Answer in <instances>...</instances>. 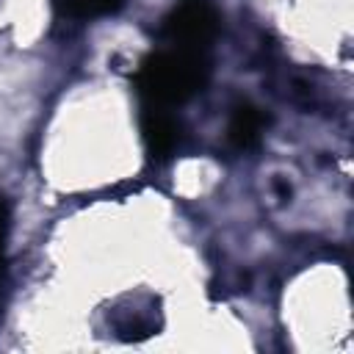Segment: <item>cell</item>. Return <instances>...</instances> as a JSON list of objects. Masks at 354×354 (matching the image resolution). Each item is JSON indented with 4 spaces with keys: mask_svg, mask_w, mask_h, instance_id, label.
<instances>
[{
    "mask_svg": "<svg viewBox=\"0 0 354 354\" xmlns=\"http://www.w3.org/2000/svg\"><path fill=\"white\" fill-rule=\"evenodd\" d=\"M210 80V58L199 50L163 47L141 58L133 72V88L147 105H183L205 91Z\"/></svg>",
    "mask_w": 354,
    "mask_h": 354,
    "instance_id": "1",
    "label": "cell"
},
{
    "mask_svg": "<svg viewBox=\"0 0 354 354\" xmlns=\"http://www.w3.org/2000/svg\"><path fill=\"white\" fill-rule=\"evenodd\" d=\"M221 14L213 0H180L160 22V39L169 47L207 53L218 36Z\"/></svg>",
    "mask_w": 354,
    "mask_h": 354,
    "instance_id": "2",
    "label": "cell"
},
{
    "mask_svg": "<svg viewBox=\"0 0 354 354\" xmlns=\"http://www.w3.org/2000/svg\"><path fill=\"white\" fill-rule=\"evenodd\" d=\"M141 141H144V149H147L149 160L163 163L177 152V147L183 141V127H180L177 116L169 113V108L144 105V111H141Z\"/></svg>",
    "mask_w": 354,
    "mask_h": 354,
    "instance_id": "3",
    "label": "cell"
},
{
    "mask_svg": "<svg viewBox=\"0 0 354 354\" xmlns=\"http://www.w3.org/2000/svg\"><path fill=\"white\" fill-rule=\"evenodd\" d=\"M268 119L263 113V108H257L249 100H241L238 105H232L230 122H227V138L235 149H254L263 138Z\"/></svg>",
    "mask_w": 354,
    "mask_h": 354,
    "instance_id": "4",
    "label": "cell"
},
{
    "mask_svg": "<svg viewBox=\"0 0 354 354\" xmlns=\"http://www.w3.org/2000/svg\"><path fill=\"white\" fill-rule=\"evenodd\" d=\"M55 11L69 19H100L116 14L127 0H53Z\"/></svg>",
    "mask_w": 354,
    "mask_h": 354,
    "instance_id": "5",
    "label": "cell"
},
{
    "mask_svg": "<svg viewBox=\"0 0 354 354\" xmlns=\"http://www.w3.org/2000/svg\"><path fill=\"white\" fill-rule=\"evenodd\" d=\"M8 227H11V207L0 196V288L6 279V241H8Z\"/></svg>",
    "mask_w": 354,
    "mask_h": 354,
    "instance_id": "6",
    "label": "cell"
}]
</instances>
